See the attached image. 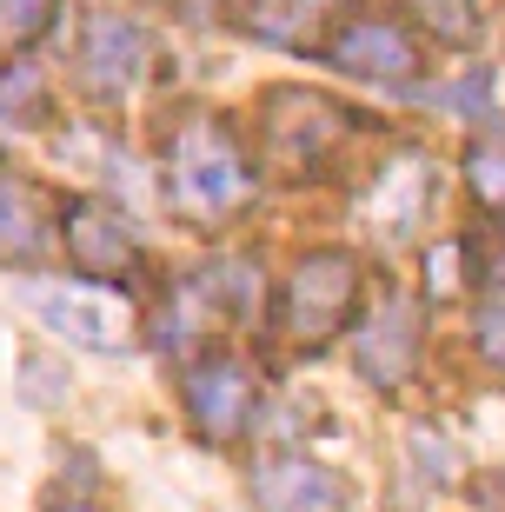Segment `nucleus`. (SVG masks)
I'll return each mask as SVG.
<instances>
[{
  "instance_id": "obj_17",
  "label": "nucleus",
  "mask_w": 505,
  "mask_h": 512,
  "mask_svg": "<svg viewBox=\"0 0 505 512\" xmlns=\"http://www.w3.org/2000/svg\"><path fill=\"white\" fill-rule=\"evenodd\" d=\"M479 353L505 373V306H486V313H479Z\"/></svg>"
},
{
  "instance_id": "obj_13",
  "label": "nucleus",
  "mask_w": 505,
  "mask_h": 512,
  "mask_svg": "<svg viewBox=\"0 0 505 512\" xmlns=\"http://www.w3.org/2000/svg\"><path fill=\"white\" fill-rule=\"evenodd\" d=\"M54 14H60V0H0V60L27 54L54 27Z\"/></svg>"
},
{
  "instance_id": "obj_10",
  "label": "nucleus",
  "mask_w": 505,
  "mask_h": 512,
  "mask_svg": "<svg viewBox=\"0 0 505 512\" xmlns=\"http://www.w3.org/2000/svg\"><path fill=\"white\" fill-rule=\"evenodd\" d=\"M253 493H260L266 512H353L346 479L326 473V466H306V459H273V466H260Z\"/></svg>"
},
{
  "instance_id": "obj_8",
  "label": "nucleus",
  "mask_w": 505,
  "mask_h": 512,
  "mask_svg": "<svg viewBox=\"0 0 505 512\" xmlns=\"http://www.w3.org/2000/svg\"><path fill=\"white\" fill-rule=\"evenodd\" d=\"M412 353H419V306L406 293L379 300V313L359 326V373L379 386V393H399L412 373Z\"/></svg>"
},
{
  "instance_id": "obj_1",
  "label": "nucleus",
  "mask_w": 505,
  "mask_h": 512,
  "mask_svg": "<svg viewBox=\"0 0 505 512\" xmlns=\"http://www.w3.org/2000/svg\"><path fill=\"white\" fill-rule=\"evenodd\" d=\"M167 193H173V207L193 213V220H220V213L246 207L253 167H246V153L226 140L220 120H187V127L173 133Z\"/></svg>"
},
{
  "instance_id": "obj_9",
  "label": "nucleus",
  "mask_w": 505,
  "mask_h": 512,
  "mask_svg": "<svg viewBox=\"0 0 505 512\" xmlns=\"http://www.w3.org/2000/svg\"><path fill=\"white\" fill-rule=\"evenodd\" d=\"M319 54L333 60L339 74H359V80H406L412 67H419L412 40L399 34L393 20H353V27H339Z\"/></svg>"
},
{
  "instance_id": "obj_6",
  "label": "nucleus",
  "mask_w": 505,
  "mask_h": 512,
  "mask_svg": "<svg viewBox=\"0 0 505 512\" xmlns=\"http://www.w3.org/2000/svg\"><path fill=\"white\" fill-rule=\"evenodd\" d=\"M187 406H193V426L213 446H233L253 426L260 386H253V373L240 360H206V366H193V380H187Z\"/></svg>"
},
{
  "instance_id": "obj_16",
  "label": "nucleus",
  "mask_w": 505,
  "mask_h": 512,
  "mask_svg": "<svg viewBox=\"0 0 505 512\" xmlns=\"http://www.w3.org/2000/svg\"><path fill=\"white\" fill-rule=\"evenodd\" d=\"M426 100H439V107H459V114L492 120V67H472V80H452V87H439V94H426Z\"/></svg>"
},
{
  "instance_id": "obj_7",
  "label": "nucleus",
  "mask_w": 505,
  "mask_h": 512,
  "mask_svg": "<svg viewBox=\"0 0 505 512\" xmlns=\"http://www.w3.org/2000/svg\"><path fill=\"white\" fill-rule=\"evenodd\" d=\"M34 313L74 346L127 353V313H120V300H107L94 286H34Z\"/></svg>"
},
{
  "instance_id": "obj_14",
  "label": "nucleus",
  "mask_w": 505,
  "mask_h": 512,
  "mask_svg": "<svg viewBox=\"0 0 505 512\" xmlns=\"http://www.w3.org/2000/svg\"><path fill=\"white\" fill-rule=\"evenodd\" d=\"M412 14L432 40L446 47H472L479 40V0H412Z\"/></svg>"
},
{
  "instance_id": "obj_11",
  "label": "nucleus",
  "mask_w": 505,
  "mask_h": 512,
  "mask_svg": "<svg viewBox=\"0 0 505 512\" xmlns=\"http://www.w3.org/2000/svg\"><path fill=\"white\" fill-rule=\"evenodd\" d=\"M326 20H333V0H246L240 27L273 40V47H293V54H319Z\"/></svg>"
},
{
  "instance_id": "obj_3",
  "label": "nucleus",
  "mask_w": 505,
  "mask_h": 512,
  "mask_svg": "<svg viewBox=\"0 0 505 512\" xmlns=\"http://www.w3.org/2000/svg\"><path fill=\"white\" fill-rule=\"evenodd\" d=\"M346 133V107L333 100L306 94V87H280V94H266V120H260V147L266 160L280 173H313L333 140Z\"/></svg>"
},
{
  "instance_id": "obj_18",
  "label": "nucleus",
  "mask_w": 505,
  "mask_h": 512,
  "mask_svg": "<svg viewBox=\"0 0 505 512\" xmlns=\"http://www.w3.org/2000/svg\"><path fill=\"white\" fill-rule=\"evenodd\" d=\"M486 280H492V286H505V227L486 240Z\"/></svg>"
},
{
  "instance_id": "obj_4",
  "label": "nucleus",
  "mask_w": 505,
  "mask_h": 512,
  "mask_svg": "<svg viewBox=\"0 0 505 512\" xmlns=\"http://www.w3.org/2000/svg\"><path fill=\"white\" fill-rule=\"evenodd\" d=\"M67 253H74V266H80V273H94L100 286L133 280V273L147 266V247H140V233H133L113 207H94V200L67 207Z\"/></svg>"
},
{
  "instance_id": "obj_5",
  "label": "nucleus",
  "mask_w": 505,
  "mask_h": 512,
  "mask_svg": "<svg viewBox=\"0 0 505 512\" xmlns=\"http://www.w3.org/2000/svg\"><path fill=\"white\" fill-rule=\"evenodd\" d=\"M147 60H153L147 27H133V20H120V14L87 20V34H80V80H87L100 100H120L133 80L147 74Z\"/></svg>"
},
{
  "instance_id": "obj_12",
  "label": "nucleus",
  "mask_w": 505,
  "mask_h": 512,
  "mask_svg": "<svg viewBox=\"0 0 505 512\" xmlns=\"http://www.w3.org/2000/svg\"><path fill=\"white\" fill-rule=\"evenodd\" d=\"M47 247V227H40V207L20 180H0V266H34Z\"/></svg>"
},
{
  "instance_id": "obj_15",
  "label": "nucleus",
  "mask_w": 505,
  "mask_h": 512,
  "mask_svg": "<svg viewBox=\"0 0 505 512\" xmlns=\"http://www.w3.org/2000/svg\"><path fill=\"white\" fill-rule=\"evenodd\" d=\"M466 187L486 200L492 213H505V147L492 140V147H472L466 153Z\"/></svg>"
},
{
  "instance_id": "obj_2",
  "label": "nucleus",
  "mask_w": 505,
  "mask_h": 512,
  "mask_svg": "<svg viewBox=\"0 0 505 512\" xmlns=\"http://www.w3.org/2000/svg\"><path fill=\"white\" fill-rule=\"evenodd\" d=\"M353 306H359V260L346 247H319L286 280L280 326L293 346H326L333 333L353 326Z\"/></svg>"
}]
</instances>
